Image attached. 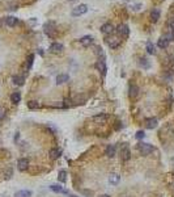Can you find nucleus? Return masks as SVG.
<instances>
[{
  "mask_svg": "<svg viewBox=\"0 0 174 197\" xmlns=\"http://www.w3.org/2000/svg\"><path fill=\"white\" fill-rule=\"evenodd\" d=\"M43 32L48 38H55L57 36V28H55V22L54 21H47L43 25Z\"/></svg>",
  "mask_w": 174,
  "mask_h": 197,
  "instance_id": "nucleus-1",
  "label": "nucleus"
},
{
  "mask_svg": "<svg viewBox=\"0 0 174 197\" xmlns=\"http://www.w3.org/2000/svg\"><path fill=\"white\" fill-rule=\"evenodd\" d=\"M137 150L140 151V154L142 155H149V154L153 153V146L149 143H145V142H140L139 144H137Z\"/></svg>",
  "mask_w": 174,
  "mask_h": 197,
  "instance_id": "nucleus-2",
  "label": "nucleus"
},
{
  "mask_svg": "<svg viewBox=\"0 0 174 197\" xmlns=\"http://www.w3.org/2000/svg\"><path fill=\"white\" fill-rule=\"evenodd\" d=\"M115 32H117V34L119 36V37H122L123 39L128 38V34H130V29H128V26H127L126 24H119V25L117 26Z\"/></svg>",
  "mask_w": 174,
  "mask_h": 197,
  "instance_id": "nucleus-3",
  "label": "nucleus"
},
{
  "mask_svg": "<svg viewBox=\"0 0 174 197\" xmlns=\"http://www.w3.org/2000/svg\"><path fill=\"white\" fill-rule=\"evenodd\" d=\"M64 50V46L62 44H59V42H52L50 45V47H48V51L52 53V54H62Z\"/></svg>",
  "mask_w": 174,
  "mask_h": 197,
  "instance_id": "nucleus-4",
  "label": "nucleus"
},
{
  "mask_svg": "<svg viewBox=\"0 0 174 197\" xmlns=\"http://www.w3.org/2000/svg\"><path fill=\"white\" fill-rule=\"evenodd\" d=\"M96 67H97V70L101 72V75H102L104 78L106 76V71H107V67H106V59H98Z\"/></svg>",
  "mask_w": 174,
  "mask_h": 197,
  "instance_id": "nucleus-5",
  "label": "nucleus"
},
{
  "mask_svg": "<svg viewBox=\"0 0 174 197\" xmlns=\"http://www.w3.org/2000/svg\"><path fill=\"white\" fill-rule=\"evenodd\" d=\"M87 11H88V5L87 4H80V5L75 7V8L72 9V16H81V15H84Z\"/></svg>",
  "mask_w": 174,
  "mask_h": 197,
  "instance_id": "nucleus-6",
  "label": "nucleus"
},
{
  "mask_svg": "<svg viewBox=\"0 0 174 197\" xmlns=\"http://www.w3.org/2000/svg\"><path fill=\"white\" fill-rule=\"evenodd\" d=\"M50 189L52 190V192H55V193H60V195H68V193H70V190H67L64 187L59 185V184H51Z\"/></svg>",
  "mask_w": 174,
  "mask_h": 197,
  "instance_id": "nucleus-7",
  "label": "nucleus"
},
{
  "mask_svg": "<svg viewBox=\"0 0 174 197\" xmlns=\"http://www.w3.org/2000/svg\"><path fill=\"white\" fill-rule=\"evenodd\" d=\"M105 42L109 45V47L111 49H117L118 46L120 45V39H118L115 37H106L105 38Z\"/></svg>",
  "mask_w": 174,
  "mask_h": 197,
  "instance_id": "nucleus-8",
  "label": "nucleus"
},
{
  "mask_svg": "<svg viewBox=\"0 0 174 197\" xmlns=\"http://www.w3.org/2000/svg\"><path fill=\"white\" fill-rule=\"evenodd\" d=\"M120 158H122L123 162H127V160H130L131 158V151L128 149V146L127 144H124V146L120 149Z\"/></svg>",
  "mask_w": 174,
  "mask_h": 197,
  "instance_id": "nucleus-9",
  "label": "nucleus"
},
{
  "mask_svg": "<svg viewBox=\"0 0 174 197\" xmlns=\"http://www.w3.org/2000/svg\"><path fill=\"white\" fill-rule=\"evenodd\" d=\"M157 125H159V121H157V118H155V117H149L145 120V127L149 130L156 129Z\"/></svg>",
  "mask_w": 174,
  "mask_h": 197,
  "instance_id": "nucleus-10",
  "label": "nucleus"
},
{
  "mask_svg": "<svg viewBox=\"0 0 174 197\" xmlns=\"http://www.w3.org/2000/svg\"><path fill=\"white\" fill-rule=\"evenodd\" d=\"M29 167V160L26 159V158H20V159L17 160V168L21 171H26Z\"/></svg>",
  "mask_w": 174,
  "mask_h": 197,
  "instance_id": "nucleus-11",
  "label": "nucleus"
},
{
  "mask_svg": "<svg viewBox=\"0 0 174 197\" xmlns=\"http://www.w3.org/2000/svg\"><path fill=\"white\" fill-rule=\"evenodd\" d=\"M128 95H130V97L131 98H135L139 96V87H137L136 84H130V87H128Z\"/></svg>",
  "mask_w": 174,
  "mask_h": 197,
  "instance_id": "nucleus-12",
  "label": "nucleus"
},
{
  "mask_svg": "<svg viewBox=\"0 0 174 197\" xmlns=\"http://www.w3.org/2000/svg\"><path fill=\"white\" fill-rule=\"evenodd\" d=\"M117 154V147L115 144H109V146L106 147V150H105V155L107 158H114Z\"/></svg>",
  "mask_w": 174,
  "mask_h": 197,
  "instance_id": "nucleus-13",
  "label": "nucleus"
},
{
  "mask_svg": "<svg viewBox=\"0 0 174 197\" xmlns=\"http://www.w3.org/2000/svg\"><path fill=\"white\" fill-rule=\"evenodd\" d=\"M101 32L104 33V34H111V33L114 32V25L110 24V22H106V24H104L101 26Z\"/></svg>",
  "mask_w": 174,
  "mask_h": 197,
  "instance_id": "nucleus-14",
  "label": "nucleus"
},
{
  "mask_svg": "<svg viewBox=\"0 0 174 197\" xmlns=\"http://www.w3.org/2000/svg\"><path fill=\"white\" fill-rule=\"evenodd\" d=\"M80 44L84 46V47H88L93 44V37L92 36H84L83 38H80Z\"/></svg>",
  "mask_w": 174,
  "mask_h": 197,
  "instance_id": "nucleus-15",
  "label": "nucleus"
},
{
  "mask_svg": "<svg viewBox=\"0 0 174 197\" xmlns=\"http://www.w3.org/2000/svg\"><path fill=\"white\" fill-rule=\"evenodd\" d=\"M160 15H161V11H160L159 8H153L152 12H151V20H152V22H157V21H159Z\"/></svg>",
  "mask_w": 174,
  "mask_h": 197,
  "instance_id": "nucleus-16",
  "label": "nucleus"
},
{
  "mask_svg": "<svg viewBox=\"0 0 174 197\" xmlns=\"http://www.w3.org/2000/svg\"><path fill=\"white\" fill-rule=\"evenodd\" d=\"M106 120H107V116L105 113H100V114H97V116L93 117V121L97 124H105Z\"/></svg>",
  "mask_w": 174,
  "mask_h": 197,
  "instance_id": "nucleus-17",
  "label": "nucleus"
},
{
  "mask_svg": "<svg viewBox=\"0 0 174 197\" xmlns=\"http://www.w3.org/2000/svg\"><path fill=\"white\" fill-rule=\"evenodd\" d=\"M157 46H159L160 49H165V47H168L169 46V41H168V38L165 37V36H161L159 39V42H157Z\"/></svg>",
  "mask_w": 174,
  "mask_h": 197,
  "instance_id": "nucleus-18",
  "label": "nucleus"
},
{
  "mask_svg": "<svg viewBox=\"0 0 174 197\" xmlns=\"http://www.w3.org/2000/svg\"><path fill=\"white\" fill-rule=\"evenodd\" d=\"M32 190H28V189H21V190H17L15 193V197H32Z\"/></svg>",
  "mask_w": 174,
  "mask_h": 197,
  "instance_id": "nucleus-19",
  "label": "nucleus"
},
{
  "mask_svg": "<svg viewBox=\"0 0 174 197\" xmlns=\"http://www.w3.org/2000/svg\"><path fill=\"white\" fill-rule=\"evenodd\" d=\"M12 81H13V84H16V85H24L25 78L21 76V75H15V76L12 78Z\"/></svg>",
  "mask_w": 174,
  "mask_h": 197,
  "instance_id": "nucleus-20",
  "label": "nucleus"
},
{
  "mask_svg": "<svg viewBox=\"0 0 174 197\" xmlns=\"http://www.w3.org/2000/svg\"><path fill=\"white\" fill-rule=\"evenodd\" d=\"M70 80V76L67 74H59L57 76V84H63V83H67Z\"/></svg>",
  "mask_w": 174,
  "mask_h": 197,
  "instance_id": "nucleus-21",
  "label": "nucleus"
},
{
  "mask_svg": "<svg viewBox=\"0 0 174 197\" xmlns=\"http://www.w3.org/2000/svg\"><path fill=\"white\" fill-rule=\"evenodd\" d=\"M119 181H120V176L118 175V173H111L109 176V183L111 185H117Z\"/></svg>",
  "mask_w": 174,
  "mask_h": 197,
  "instance_id": "nucleus-22",
  "label": "nucleus"
},
{
  "mask_svg": "<svg viewBox=\"0 0 174 197\" xmlns=\"http://www.w3.org/2000/svg\"><path fill=\"white\" fill-rule=\"evenodd\" d=\"M145 49H147V51H148V54H151V55H155V54H156V46L153 45L152 41H148V42H147Z\"/></svg>",
  "mask_w": 174,
  "mask_h": 197,
  "instance_id": "nucleus-23",
  "label": "nucleus"
},
{
  "mask_svg": "<svg viewBox=\"0 0 174 197\" xmlns=\"http://www.w3.org/2000/svg\"><path fill=\"white\" fill-rule=\"evenodd\" d=\"M11 101L13 104H18L20 101H21V93H20L18 91L13 92V93L11 95Z\"/></svg>",
  "mask_w": 174,
  "mask_h": 197,
  "instance_id": "nucleus-24",
  "label": "nucleus"
},
{
  "mask_svg": "<svg viewBox=\"0 0 174 197\" xmlns=\"http://www.w3.org/2000/svg\"><path fill=\"white\" fill-rule=\"evenodd\" d=\"M139 66L142 68H144V70H148V68L151 67V63H149V61L147 58H140L139 59Z\"/></svg>",
  "mask_w": 174,
  "mask_h": 197,
  "instance_id": "nucleus-25",
  "label": "nucleus"
},
{
  "mask_svg": "<svg viewBox=\"0 0 174 197\" xmlns=\"http://www.w3.org/2000/svg\"><path fill=\"white\" fill-rule=\"evenodd\" d=\"M17 21H18V20L16 19L15 16H9V17L5 19V24L8 25V26H11V28H13V26L17 24Z\"/></svg>",
  "mask_w": 174,
  "mask_h": 197,
  "instance_id": "nucleus-26",
  "label": "nucleus"
},
{
  "mask_svg": "<svg viewBox=\"0 0 174 197\" xmlns=\"http://www.w3.org/2000/svg\"><path fill=\"white\" fill-rule=\"evenodd\" d=\"M58 180L60 183H65V181H67V171H65V170H60V171H59Z\"/></svg>",
  "mask_w": 174,
  "mask_h": 197,
  "instance_id": "nucleus-27",
  "label": "nucleus"
},
{
  "mask_svg": "<svg viewBox=\"0 0 174 197\" xmlns=\"http://www.w3.org/2000/svg\"><path fill=\"white\" fill-rule=\"evenodd\" d=\"M60 154H62V151L59 150V149H51L50 150V158L51 159H58L59 156H60Z\"/></svg>",
  "mask_w": 174,
  "mask_h": 197,
  "instance_id": "nucleus-28",
  "label": "nucleus"
},
{
  "mask_svg": "<svg viewBox=\"0 0 174 197\" xmlns=\"http://www.w3.org/2000/svg\"><path fill=\"white\" fill-rule=\"evenodd\" d=\"M28 108L29 109H38V108H41V104L35 100H30L28 101Z\"/></svg>",
  "mask_w": 174,
  "mask_h": 197,
  "instance_id": "nucleus-29",
  "label": "nucleus"
},
{
  "mask_svg": "<svg viewBox=\"0 0 174 197\" xmlns=\"http://www.w3.org/2000/svg\"><path fill=\"white\" fill-rule=\"evenodd\" d=\"M33 62H34V54H29L28 59H26V70H30L33 66Z\"/></svg>",
  "mask_w": 174,
  "mask_h": 197,
  "instance_id": "nucleus-30",
  "label": "nucleus"
},
{
  "mask_svg": "<svg viewBox=\"0 0 174 197\" xmlns=\"http://www.w3.org/2000/svg\"><path fill=\"white\" fill-rule=\"evenodd\" d=\"M13 176V170L11 168V167H8L5 171H4V179L5 180H11Z\"/></svg>",
  "mask_w": 174,
  "mask_h": 197,
  "instance_id": "nucleus-31",
  "label": "nucleus"
},
{
  "mask_svg": "<svg viewBox=\"0 0 174 197\" xmlns=\"http://www.w3.org/2000/svg\"><path fill=\"white\" fill-rule=\"evenodd\" d=\"M135 137H136V139H143V138L145 137V133H144L143 130H139V131H136Z\"/></svg>",
  "mask_w": 174,
  "mask_h": 197,
  "instance_id": "nucleus-32",
  "label": "nucleus"
},
{
  "mask_svg": "<svg viewBox=\"0 0 174 197\" xmlns=\"http://www.w3.org/2000/svg\"><path fill=\"white\" fill-rule=\"evenodd\" d=\"M164 36H165V37L168 38V41H169V42L174 41V33H172V32H170V33H168V34H164Z\"/></svg>",
  "mask_w": 174,
  "mask_h": 197,
  "instance_id": "nucleus-33",
  "label": "nucleus"
},
{
  "mask_svg": "<svg viewBox=\"0 0 174 197\" xmlns=\"http://www.w3.org/2000/svg\"><path fill=\"white\" fill-rule=\"evenodd\" d=\"M169 29H170V32L174 33V19H172L169 21Z\"/></svg>",
  "mask_w": 174,
  "mask_h": 197,
  "instance_id": "nucleus-34",
  "label": "nucleus"
},
{
  "mask_svg": "<svg viewBox=\"0 0 174 197\" xmlns=\"http://www.w3.org/2000/svg\"><path fill=\"white\" fill-rule=\"evenodd\" d=\"M18 138H20V133L17 131V133H16V136H15V142H17V141H18Z\"/></svg>",
  "mask_w": 174,
  "mask_h": 197,
  "instance_id": "nucleus-35",
  "label": "nucleus"
},
{
  "mask_svg": "<svg viewBox=\"0 0 174 197\" xmlns=\"http://www.w3.org/2000/svg\"><path fill=\"white\" fill-rule=\"evenodd\" d=\"M3 117H4V112H3L1 109H0V120H1Z\"/></svg>",
  "mask_w": 174,
  "mask_h": 197,
  "instance_id": "nucleus-36",
  "label": "nucleus"
},
{
  "mask_svg": "<svg viewBox=\"0 0 174 197\" xmlns=\"http://www.w3.org/2000/svg\"><path fill=\"white\" fill-rule=\"evenodd\" d=\"M67 196H70V197H79V196H76V195H73V193H72V192H70Z\"/></svg>",
  "mask_w": 174,
  "mask_h": 197,
  "instance_id": "nucleus-37",
  "label": "nucleus"
},
{
  "mask_svg": "<svg viewBox=\"0 0 174 197\" xmlns=\"http://www.w3.org/2000/svg\"><path fill=\"white\" fill-rule=\"evenodd\" d=\"M98 197H111V196H109V195H101V196H98Z\"/></svg>",
  "mask_w": 174,
  "mask_h": 197,
  "instance_id": "nucleus-38",
  "label": "nucleus"
},
{
  "mask_svg": "<svg viewBox=\"0 0 174 197\" xmlns=\"http://www.w3.org/2000/svg\"><path fill=\"white\" fill-rule=\"evenodd\" d=\"M70 3H73V1H77V0H68Z\"/></svg>",
  "mask_w": 174,
  "mask_h": 197,
  "instance_id": "nucleus-39",
  "label": "nucleus"
},
{
  "mask_svg": "<svg viewBox=\"0 0 174 197\" xmlns=\"http://www.w3.org/2000/svg\"><path fill=\"white\" fill-rule=\"evenodd\" d=\"M0 197H7V196H0Z\"/></svg>",
  "mask_w": 174,
  "mask_h": 197,
  "instance_id": "nucleus-40",
  "label": "nucleus"
}]
</instances>
